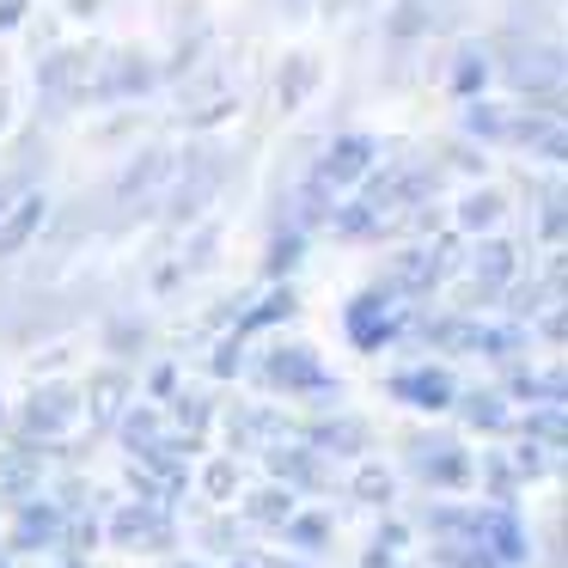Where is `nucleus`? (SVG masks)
Returning <instances> with one entry per match:
<instances>
[{"label": "nucleus", "instance_id": "nucleus-13", "mask_svg": "<svg viewBox=\"0 0 568 568\" xmlns=\"http://www.w3.org/2000/svg\"><path fill=\"white\" fill-rule=\"evenodd\" d=\"M160 87V68L148 62V55H116L111 68H99L92 74V92H87V104H104V99H148V92Z\"/></svg>", "mask_w": 568, "mask_h": 568}, {"label": "nucleus", "instance_id": "nucleus-50", "mask_svg": "<svg viewBox=\"0 0 568 568\" xmlns=\"http://www.w3.org/2000/svg\"><path fill=\"white\" fill-rule=\"evenodd\" d=\"M19 196H26V178H0V214L13 209Z\"/></svg>", "mask_w": 568, "mask_h": 568}, {"label": "nucleus", "instance_id": "nucleus-37", "mask_svg": "<svg viewBox=\"0 0 568 568\" xmlns=\"http://www.w3.org/2000/svg\"><path fill=\"white\" fill-rule=\"evenodd\" d=\"M477 477H483V489H489V501H495V507H514V495H519V477H514V465H507V453H489V458H477Z\"/></svg>", "mask_w": 568, "mask_h": 568}, {"label": "nucleus", "instance_id": "nucleus-31", "mask_svg": "<svg viewBox=\"0 0 568 568\" xmlns=\"http://www.w3.org/2000/svg\"><path fill=\"white\" fill-rule=\"evenodd\" d=\"M526 331L519 324H470V348L465 355H483V361H514Z\"/></svg>", "mask_w": 568, "mask_h": 568}, {"label": "nucleus", "instance_id": "nucleus-2", "mask_svg": "<svg viewBox=\"0 0 568 568\" xmlns=\"http://www.w3.org/2000/svg\"><path fill=\"white\" fill-rule=\"evenodd\" d=\"M404 324H416V312H409L385 282L367 287V294H355V300H348V312H343V331H348V343H355L361 355L392 348L397 336H404Z\"/></svg>", "mask_w": 568, "mask_h": 568}, {"label": "nucleus", "instance_id": "nucleus-32", "mask_svg": "<svg viewBox=\"0 0 568 568\" xmlns=\"http://www.w3.org/2000/svg\"><path fill=\"white\" fill-rule=\"evenodd\" d=\"M422 526H428L434 538H446V544H470V531H477V507H458V501H434L428 514H422Z\"/></svg>", "mask_w": 568, "mask_h": 568}, {"label": "nucleus", "instance_id": "nucleus-1", "mask_svg": "<svg viewBox=\"0 0 568 568\" xmlns=\"http://www.w3.org/2000/svg\"><path fill=\"white\" fill-rule=\"evenodd\" d=\"M465 270V239L458 233H434V239H422V245H409V251H397V270H392V294L404 300H428L434 287H446L453 275Z\"/></svg>", "mask_w": 568, "mask_h": 568}, {"label": "nucleus", "instance_id": "nucleus-5", "mask_svg": "<svg viewBox=\"0 0 568 568\" xmlns=\"http://www.w3.org/2000/svg\"><path fill=\"white\" fill-rule=\"evenodd\" d=\"M92 62H99V50H87V43L43 55V68H38V99H43V111H68V104H87L92 74H99Z\"/></svg>", "mask_w": 568, "mask_h": 568}, {"label": "nucleus", "instance_id": "nucleus-17", "mask_svg": "<svg viewBox=\"0 0 568 568\" xmlns=\"http://www.w3.org/2000/svg\"><path fill=\"white\" fill-rule=\"evenodd\" d=\"M306 446H312V453H324V458H367L373 434H367V422H361V416H331V422H312V428H306Z\"/></svg>", "mask_w": 568, "mask_h": 568}, {"label": "nucleus", "instance_id": "nucleus-54", "mask_svg": "<svg viewBox=\"0 0 568 568\" xmlns=\"http://www.w3.org/2000/svg\"><path fill=\"white\" fill-rule=\"evenodd\" d=\"M257 568H300L294 556H270V562H257Z\"/></svg>", "mask_w": 568, "mask_h": 568}, {"label": "nucleus", "instance_id": "nucleus-8", "mask_svg": "<svg viewBox=\"0 0 568 568\" xmlns=\"http://www.w3.org/2000/svg\"><path fill=\"white\" fill-rule=\"evenodd\" d=\"M379 165V141L373 135H361V129H348V135H336L331 148L318 153V165H312V178H318L331 196H343V190H355L361 178Z\"/></svg>", "mask_w": 568, "mask_h": 568}, {"label": "nucleus", "instance_id": "nucleus-27", "mask_svg": "<svg viewBox=\"0 0 568 568\" xmlns=\"http://www.w3.org/2000/svg\"><path fill=\"white\" fill-rule=\"evenodd\" d=\"M116 434H123V446L129 453H153V446L165 440V416L153 404H135V409H123V416H116Z\"/></svg>", "mask_w": 568, "mask_h": 568}, {"label": "nucleus", "instance_id": "nucleus-14", "mask_svg": "<svg viewBox=\"0 0 568 568\" xmlns=\"http://www.w3.org/2000/svg\"><path fill=\"white\" fill-rule=\"evenodd\" d=\"M470 544H483L501 568H519V562H526V550H531L514 507H477V531H470Z\"/></svg>", "mask_w": 568, "mask_h": 568}, {"label": "nucleus", "instance_id": "nucleus-16", "mask_svg": "<svg viewBox=\"0 0 568 568\" xmlns=\"http://www.w3.org/2000/svg\"><path fill=\"white\" fill-rule=\"evenodd\" d=\"M43 221H50V196H43V190H26L13 209L0 214V257H19V251L43 233Z\"/></svg>", "mask_w": 568, "mask_h": 568}, {"label": "nucleus", "instance_id": "nucleus-9", "mask_svg": "<svg viewBox=\"0 0 568 568\" xmlns=\"http://www.w3.org/2000/svg\"><path fill=\"white\" fill-rule=\"evenodd\" d=\"M409 465H416V477L428 483V489H465V483L477 477V458H470L453 434H422V440H409Z\"/></svg>", "mask_w": 568, "mask_h": 568}, {"label": "nucleus", "instance_id": "nucleus-55", "mask_svg": "<svg viewBox=\"0 0 568 568\" xmlns=\"http://www.w3.org/2000/svg\"><path fill=\"white\" fill-rule=\"evenodd\" d=\"M92 7H99V0H74V13H92Z\"/></svg>", "mask_w": 568, "mask_h": 568}, {"label": "nucleus", "instance_id": "nucleus-11", "mask_svg": "<svg viewBox=\"0 0 568 568\" xmlns=\"http://www.w3.org/2000/svg\"><path fill=\"white\" fill-rule=\"evenodd\" d=\"M221 172H226V153L221 148H196V153H190L184 178H178V190H172V221H196V214L214 202V190H221Z\"/></svg>", "mask_w": 568, "mask_h": 568}, {"label": "nucleus", "instance_id": "nucleus-56", "mask_svg": "<svg viewBox=\"0 0 568 568\" xmlns=\"http://www.w3.org/2000/svg\"><path fill=\"white\" fill-rule=\"evenodd\" d=\"M0 129H7V92H0Z\"/></svg>", "mask_w": 568, "mask_h": 568}, {"label": "nucleus", "instance_id": "nucleus-3", "mask_svg": "<svg viewBox=\"0 0 568 568\" xmlns=\"http://www.w3.org/2000/svg\"><path fill=\"white\" fill-rule=\"evenodd\" d=\"M251 373H257L270 392H287V397H331L336 379L324 373V361L312 355L306 343H275L263 348L257 361H251Z\"/></svg>", "mask_w": 568, "mask_h": 568}, {"label": "nucleus", "instance_id": "nucleus-47", "mask_svg": "<svg viewBox=\"0 0 568 568\" xmlns=\"http://www.w3.org/2000/svg\"><path fill=\"white\" fill-rule=\"evenodd\" d=\"M544 239H550V245H562V190H550V196H544Z\"/></svg>", "mask_w": 568, "mask_h": 568}, {"label": "nucleus", "instance_id": "nucleus-59", "mask_svg": "<svg viewBox=\"0 0 568 568\" xmlns=\"http://www.w3.org/2000/svg\"><path fill=\"white\" fill-rule=\"evenodd\" d=\"M68 568H87V562H68Z\"/></svg>", "mask_w": 568, "mask_h": 568}, {"label": "nucleus", "instance_id": "nucleus-22", "mask_svg": "<svg viewBox=\"0 0 568 568\" xmlns=\"http://www.w3.org/2000/svg\"><path fill=\"white\" fill-rule=\"evenodd\" d=\"M470 324L465 312H446V318H416V343L434 348V355H465L470 348Z\"/></svg>", "mask_w": 568, "mask_h": 568}, {"label": "nucleus", "instance_id": "nucleus-42", "mask_svg": "<svg viewBox=\"0 0 568 568\" xmlns=\"http://www.w3.org/2000/svg\"><path fill=\"white\" fill-rule=\"evenodd\" d=\"M507 465H514V477H519V483H531V477H556V446L526 440L514 458H507Z\"/></svg>", "mask_w": 568, "mask_h": 568}, {"label": "nucleus", "instance_id": "nucleus-26", "mask_svg": "<svg viewBox=\"0 0 568 568\" xmlns=\"http://www.w3.org/2000/svg\"><path fill=\"white\" fill-rule=\"evenodd\" d=\"M331 531H336V519L324 514V507H294V519H282V538L306 556H318L324 544H331Z\"/></svg>", "mask_w": 568, "mask_h": 568}, {"label": "nucleus", "instance_id": "nucleus-44", "mask_svg": "<svg viewBox=\"0 0 568 568\" xmlns=\"http://www.w3.org/2000/svg\"><path fill=\"white\" fill-rule=\"evenodd\" d=\"M440 226H446V214L434 209V202H422V209H404V214H397V233H404V239H434Z\"/></svg>", "mask_w": 568, "mask_h": 568}, {"label": "nucleus", "instance_id": "nucleus-33", "mask_svg": "<svg viewBox=\"0 0 568 568\" xmlns=\"http://www.w3.org/2000/svg\"><path fill=\"white\" fill-rule=\"evenodd\" d=\"M331 209H336V196L306 172V178H300V190H294V233H312V226H324V221H331Z\"/></svg>", "mask_w": 568, "mask_h": 568}, {"label": "nucleus", "instance_id": "nucleus-19", "mask_svg": "<svg viewBox=\"0 0 568 568\" xmlns=\"http://www.w3.org/2000/svg\"><path fill=\"white\" fill-rule=\"evenodd\" d=\"M62 531H68L62 501H26L13 526V550H50V544H62Z\"/></svg>", "mask_w": 568, "mask_h": 568}, {"label": "nucleus", "instance_id": "nucleus-34", "mask_svg": "<svg viewBox=\"0 0 568 568\" xmlns=\"http://www.w3.org/2000/svg\"><path fill=\"white\" fill-rule=\"evenodd\" d=\"M489 80H495V68H489V50H458V62H453V80H446V87H453L458 99H483V92H489Z\"/></svg>", "mask_w": 568, "mask_h": 568}, {"label": "nucleus", "instance_id": "nucleus-38", "mask_svg": "<svg viewBox=\"0 0 568 568\" xmlns=\"http://www.w3.org/2000/svg\"><path fill=\"white\" fill-rule=\"evenodd\" d=\"M196 489L209 495V501H233V495L245 489V470H239L233 458H209V465H202V477H196Z\"/></svg>", "mask_w": 568, "mask_h": 568}, {"label": "nucleus", "instance_id": "nucleus-29", "mask_svg": "<svg viewBox=\"0 0 568 568\" xmlns=\"http://www.w3.org/2000/svg\"><path fill=\"white\" fill-rule=\"evenodd\" d=\"M562 367L550 373H531V367H514L501 379V397H519V404H562V379H556Z\"/></svg>", "mask_w": 568, "mask_h": 568}, {"label": "nucleus", "instance_id": "nucleus-51", "mask_svg": "<svg viewBox=\"0 0 568 568\" xmlns=\"http://www.w3.org/2000/svg\"><path fill=\"white\" fill-rule=\"evenodd\" d=\"M178 282H184V263H165V270H160V282H153V294H172Z\"/></svg>", "mask_w": 568, "mask_h": 568}, {"label": "nucleus", "instance_id": "nucleus-20", "mask_svg": "<svg viewBox=\"0 0 568 568\" xmlns=\"http://www.w3.org/2000/svg\"><path fill=\"white\" fill-rule=\"evenodd\" d=\"M129 409V373H99V379L80 392V416L92 422V428H116V416Z\"/></svg>", "mask_w": 568, "mask_h": 568}, {"label": "nucleus", "instance_id": "nucleus-24", "mask_svg": "<svg viewBox=\"0 0 568 568\" xmlns=\"http://www.w3.org/2000/svg\"><path fill=\"white\" fill-rule=\"evenodd\" d=\"M507 123H514V104H495V99H465V116H458V129L470 141H495V148L507 141Z\"/></svg>", "mask_w": 568, "mask_h": 568}, {"label": "nucleus", "instance_id": "nucleus-28", "mask_svg": "<svg viewBox=\"0 0 568 568\" xmlns=\"http://www.w3.org/2000/svg\"><path fill=\"white\" fill-rule=\"evenodd\" d=\"M440 7H446V0H397L392 19H385V31H392L397 43L422 38V31H440Z\"/></svg>", "mask_w": 568, "mask_h": 568}, {"label": "nucleus", "instance_id": "nucleus-35", "mask_svg": "<svg viewBox=\"0 0 568 568\" xmlns=\"http://www.w3.org/2000/svg\"><path fill=\"white\" fill-rule=\"evenodd\" d=\"M245 519L282 531V519H294V489H282V483H270V489H251V495H245Z\"/></svg>", "mask_w": 568, "mask_h": 568}, {"label": "nucleus", "instance_id": "nucleus-21", "mask_svg": "<svg viewBox=\"0 0 568 568\" xmlns=\"http://www.w3.org/2000/svg\"><path fill=\"white\" fill-rule=\"evenodd\" d=\"M501 221H507V196H501V190H470V196L453 209V233L458 239H489Z\"/></svg>", "mask_w": 568, "mask_h": 568}, {"label": "nucleus", "instance_id": "nucleus-41", "mask_svg": "<svg viewBox=\"0 0 568 568\" xmlns=\"http://www.w3.org/2000/svg\"><path fill=\"white\" fill-rule=\"evenodd\" d=\"M300 257H306V233L282 226V233H275V245H270V257H263V275H270V282H282V275L294 270Z\"/></svg>", "mask_w": 568, "mask_h": 568}, {"label": "nucleus", "instance_id": "nucleus-4", "mask_svg": "<svg viewBox=\"0 0 568 568\" xmlns=\"http://www.w3.org/2000/svg\"><path fill=\"white\" fill-rule=\"evenodd\" d=\"M519 282L514 239L489 233L477 251H465V306H501V294Z\"/></svg>", "mask_w": 568, "mask_h": 568}, {"label": "nucleus", "instance_id": "nucleus-30", "mask_svg": "<svg viewBox=\"0 0 568 568\" xmlns=\"http://www.w3.org/2000/svg\"><path fill=\"white\" fill-rule=\"evenodd\" d=\"M392 495H397V477H392V470L373 465V458H361L355 477H348V501H361V507H392Z\"/></svg>", "mask_w": 568, "mask_h": 568}, {"label": "nucleus", "instance_id": "nucleus-46", "mask_svg": "<svg viewBox=\"0 0 568 568\" xmlns=\"http://www.w3.org/2000/svg\"><path fill=\"white\" fill-rule=\"evenodd\" d=\"M239 367H245V343H233V336H226V343L214 348V373H221V379H233Z\"/></svg>", "mask_w": 568, "mask_h": 568}, {"label": "nucleus", "instance_id": "nucleus-23", "mask_svg": "<svg viewBox=\"0 0 568 568\" xmlns=\"http://www.w3.org/2000/svg\"><path fill=\"white\" fill-rule=\"evenodd\" d=\"M324 226H331L336 239H348V245H367V239H379V233H385V214H379V209H367V202L355 196V202H336Z\"/></svg>", "mask_w": 568, "mask_h": 568}, {"label": "nucleus", "instance_id": "nucleus-6", "mask_svg": "<svg viewBox=\"0 0 568 568\" xmlns=\"http://www.w3.org/2000/svg\"><path fill=\"white\" fill-rule=\"evenodd\" d=\"M263 465H270V483H282L294 495H331L336 489L324 453H312L306 440H270L263 446Z\"/></svg>", "mask_w": 568, "mask_h": 568}, {"label": "nucleus", "instance_id": "nucleus-43", "mask_svg": "<svg viewBox=\"0 0 568 568\" xmlns=\"http://www.w3.org/2000/svg\"><path fill=\"white\" fill-rule=\"evenodd\" d=\"M434 568H501L483 544H434Z\"/></svg>", "mask_w": 568, "mask_h": 568}, {"label": "nucleus", "instance_id": "nucleus-48", "mask_svg": "<svg viewBox=\"0 0 568 568\" xmlns=\"http://www.w3.org/2000/svg\"><path fill=\"white\" fill-rule=\"evenodd\" d=\"M373 544H385L392 556H404V550H409V526H404V519H385L379 538H373Z\"/></svg>", "mask_w": 568, "mask_h": 568}, {"label": "nucleus", "instance_id": "nucleus-10", "mask_svg": "<svg viewBox=\"0 0 568 568\" xmlns=\"http://www.w3.org/2000/svg\"><path fill=\"white\" fill-rule=\"evenodd\" d=\"M104 538L123 544V550H172V544H178V526L165 519V507L129 501V507H116V514H111Z\"/></svg>", "mask_w": 568, "mask_h": 568}, {"label": "nucleus", "instance_id": "nucleus-58", "mask_svg": "<svg viewBox=\"0 0 568 568\" xmlns=\"http://www.w3.org/2000/svg\"><path fill=\"white\" fill-rule=\"evenodd\" d=\"M233 568H257V562H245V556H239V562H233Z\"/></svg>", "mask_w": 568, "mask_h": 568}, {"label": "nucleus", "instance_id": "nucleus-53", "mask_svg": "<svg viewBox=\"0 0 568 568\" xmlns=\"http://www.w3.org/2000/svg\"><path fill=\"white\" fill-rule=\"evenodd\" d=\"M361 568H397V556H392V550H385V544H373V550H367V556H361Z\"/></svg>", "mask_w": 568, "mask_h": 568}, {"label": "nucleus", "instance_id": "nucleus-40", "mask_svg": "<svg viewBox=\"0 0 568 568\" xmlns=\"http://www.w3.org/2000/svg\"><path fill=\"white\" fill-rule=\"evenodd\" d=\"M209 416H214L209 392H178L172 397V428L178 434H209Z\"/></svg>", "mask_w": 568, "mask_h": 568}, {"label": "nucleus", "instance_id": "nucleus-57", "mask_svg": "<svg viewBox=\"0 0 568 568\" xmlns=\"http://www.w3.org/2000/svg\"><path fill=\"white\" fill-rule=\"evenodd\" d=\"M0 568H13V556H7V550H0Z\"/></svg>", "mask_w": 568, "mask_h": 568}, {"label": "nucleus", "instance_id": "nucleus-45", "mask_svg": "<svg viewBox=\"0 0 568 568\" xmlns=\"http://www.w3.org/2000/svg\"><path fill=\"white\" fill-rule=\"evenodd\" d=\"M202 544H209V550H233V544H239V526H233L226 514H214L209 526H202Z\"/></svg>", "mask_w": 568, "mask_h": 568}, {"label": "nucleus", "instance_id": "nucleus-52", "mask_svg": "<svg viewBox=\"0 0 568 568\" xmlns=\"http://www.w3.org/2000/svg\"><path fill=\"white\" fill-rule=\"evenodd\" d=\"M26 19V0H0V31H13Z\"/></svg>", "mask_w": 568, "mask_h": 568}, {"label": "nucleus", "instance_id": "nucleus-7", "mask_svg": "<svg viewBox=\"0 0 568 568\" xmlns=\"http://www.w3.org/2000/svg\"><path fill=\"white\" fill-rule=\"evenodd\" d=\"M80 422V385L74 379H55V385H38L19 409V434L26 440H62L68 428Z\"/></svg>", "mask_w": 568, "mask_h": 568}, {"label": "nucleus", "instance_id": "nucleus-36", "mask_svg": "<svg viewBox=\"0 0 568 568\" xmlns=\"http://www.w3.org/2000/svg\"><path fill=\"white\" fill-rule=\"evenodd\" d=\"M312 80H318V62H312V55H287V62H282V80H275V99L294 111V104H306Z\"/></svg>", "mask_w": 568, "mask_h": 568}, {"label": "nucleus", "instance_id": "nucleus-12", "mask_svg": "<svg viewBox=\"0 0 568 568\" xmlns=\"http://www.w3.org/2000/svg\"><path fill=\"white\" fill-rule=\"evenodd\" d=\"M385 392H392V404H404V409L440 416V409H453L458 379L446 367H409V373H392V379H385Z\"/></svg>", "mask_w": 568, "mask_h": 568}, {"label": "nucleus", "instance_id": "nucleus-15", "mask_svg": "<svg viewBox=\"0 0 568 568\" xmlns=\"http://www.w3.org/2000/svg\"><path fill=\"white\" fill-rule=\"evenodd\" d=\"M172 172H178V160L165 148H148V153H135V160H129V172L116 178V190H111V202L116 209H141V196H153V190H165L172 184Z\"/></svg>", "mask_w": 568, "mask_h": 568}, {"label": "nucleus", "instance_id": "nucleus-39", "mask_svg": "<svg viewBox=\"0 0 568 568\" xmlns=\"http://www.w3.org/2000/svg\"><path fill=\"white\" fill-rule=\"evenodd\" d=\"M507 428H519L526 440H544V446H562V404H531L519 422H507Z\"/></svg>", "mask_w": 568, "mask_h": 568}, {"label": "nucleus", "instance_id": "nucleus-25", "mask_svg": "<svg viewBox=\"0 0 568 568\" xmlns=\"http://www.w3.org/2000/svg\"><path fill=\"white\" fill-rule=\"evenodd\" d=\"M453 409H458V422L465 428H477V434H495V428H507V397L501 392H458L453 397Z\"/></svg>", "mask_w": 568, "mask_h": 568}, {"label": "nucleus", "instance_id": "nucleus-49", "mask_svg": "<svg viewBox=\"0 0 568 568\" xmlns=\"http://www.w3.org/2000/svg\"><path fill=\"white\" fill-rule=\"evenodd\" d=\"M148 392L172 404V397H178V367H153V373H148Z\"/></svg>", "mask_w": 568, "mask_h": 568}, {"label": "nucleus", "instance_id": "nucleus-18", "mask_svg": "<svg viewBox=\"0 0 568 568\" xmlns=\"http://www.w3.org/2000/svg\"><path fill=\"white\" fill-rule=\"evenodd\" d=\"M300 312V294L294 287H282L275 282L263 300H251V306H239V324H233V343H251V336H263V331H275V324H287Z\"/></svg>", "mask_w": 568, "mask_h": 568}]
</instances>
